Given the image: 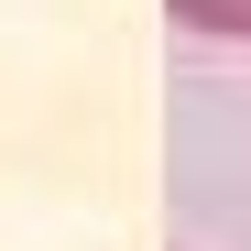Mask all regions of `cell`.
<instances>
[{"label": "cell", "mask_w": 251, "mask_h": 251, "mask_svg": "<svg viewBox=\"0 0 251 251\" xmlns=\"http://www.w3.org/2000/svg\"><path fill=\"white\" fill-rule=\"evenodd\" d=\"M164 22L197 44H251V0H164Z\"/></svg>", "instance_id": "obj_1"}]
</instances>
